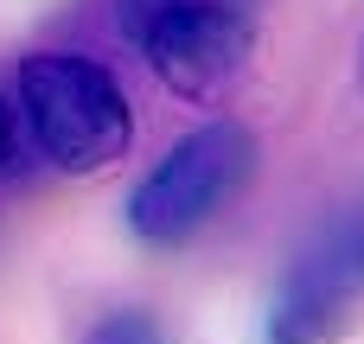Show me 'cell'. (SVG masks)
<instances>
[{"instance_id": "1", "label": "cell", "mask_w": 364, "mask_h": 344, "mask_svg": "<svg viewBox=\"0 0 364 344\" xmlns=\"http://www.w3.org/2000/svg\"><path fill=\"white\" fill-rule=\"evenodd\" d=\"M19 109L38 140V153L58 172H102L128 153L134 115L109 64L83 51H38L19 64Z\"/></svg>"}, {"instance_id": "2", "label": "cell", "mask_w": 364, "mask_h": 344, "mask_svg": "<svg viewBox=\"0 0 364 344\" xmlns=\"http://www.w3.org/2000/svg\"><path fill=\"white\" fill-rule=\"evenodd\" d=\"M250 172H256V134L243 121H205L141 172V185L128 192V230L147 249H179L243 198Z\"/></svg>"}, {"instance_id": "3", "label": "cell", "mask_w": 364, "mask_h": 344, "mask_svg": "<svg viewBox=\"0 0 364 344\" xmlns=\"http://www.w3.org/2000/svg\"><path fill=\"white\" fill-rule=\"evenodd\" d=\"M128 32L147 70L186 102L224 96L256 57V26L230 0H128Z\"/></svg>"}, {"instance_id": "4", "label": "cell", "mask_w": 364, "mask_h": 344, "mask_svg": "<svg viewBox=\"0 0 364 344\" xmlns=\"http://www.w3.org/2000/svg\"><path fill=\"white\" fill-rule=\"evenodd\" d=\"M364 300V217L333 230L320 249H307L294 262V274L275 294L269 313V344H326L352 306Z\"/></svg>"}, {"instance_id": "5", "label": "cell", "mask_w": 364, "mask_h": 344, "mask_svg": "<svg viewBox=\"0 0 364 344\" xmlns=\"http://www.w3.org/2000/svg\"><path fill=\"white\" fill-rule=\"evenodd\" d=\"M83 344H166V338H160V326H154L147 313H128V306H122V313L96 319Z\"/></svg>"}, {"instance_id": "6", "label": "cell", "mask_w": 364, "mask_h": 344, "mask_svg": "<svg viewBox=\"0 0 364 344\" xmlns=\"http://www.w3.org/2000/svg\"><path fill=\"white\" fill-rule=\"evenodd\" d=\"M13 153H19V134H13V109H6V96H0V172L13 166Z\"/></svg>"}, {"instance_id": "7", "label": "cell", "mask_w": 364, "mask_h": 344, "mask_svg": "<svg viewBox=\"0 0 364 344\" xmlns=\"http://www.w3.org/2000/svg\"><path fill=\"white\" fill-rule=\"evenodd\" d=\"M358 89H364V45H358Z\"/></svg>"}]
</instances>
